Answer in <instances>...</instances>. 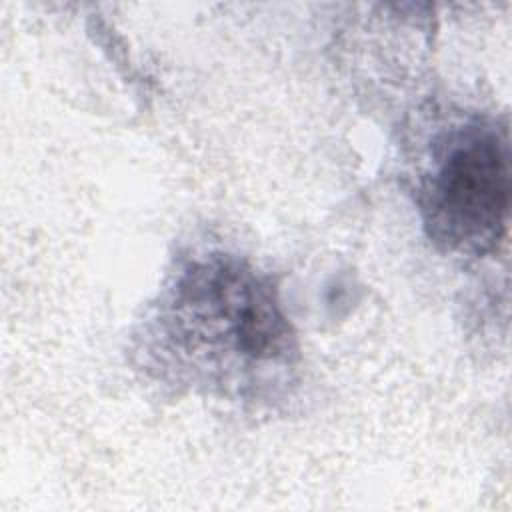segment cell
Segmentation results:
<instances>
[{
  "mask_svg": "<svg viewBox=\"0 0 512 512\" xmlns=\"http://www.w3.org/2000/svg\"><path fill=\"white\" fill-rule=\"evenodd\" d=\"M140 350L162 380L230 398L288 384L298 360L270 278L220 252L178 266L146 318Z\"/></svg>",
  "mask_w": 512,
  "mask_h": 512,
  "instance_id": "cell-1",
  "label": "cell"
},
{
  "mask_svg": "<svg viewBox=\"0 0 512 512\" xmlns=\"http://www.w3.org/2000/svg\"><path fill=\"white\" fill-rule=\"evenodd\" d=\"M416 198L436 244L472 256L490 252L508 218L506 128L488 118H470L440 132L430 142Z\"/></svg>",
  "mask_w": 512,
  "mask_h": 512,
  "instance_id": "cell-2",
  "label": "cell"
}]
</instances>
